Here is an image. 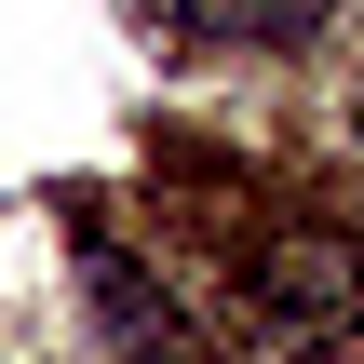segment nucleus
<instances>
[{
	"instance_id": "obj_3",
	"label": "nucleus",
	"mask_w": 364,
	"mask_h": 364,
	"mask_svg": "<svg viewBox=\"0 0 364 364\" xmlns=\"http://www.w3.org/2000/svg\"><path fill=\"white\" fill-rule=\"evenodd\" d=\"M81 284H95V311H108V351L122 364H162V297H149L108 243H81Z\"/></svg>"
},
{
	"instance_id": "obj_1",
	"label": "nucleus",
	"mask_w": 364,
	"mask_h": 364,
	"mask_svg": "<svg viewBox=\"0 0 364 364\" xmlns=\"http://www.w3.org/2000/svg\"><path fill=\"white\" fill-rule=\"evenodd\" d=\"M257 311H270V338H338V324H364V243L284 216L257 243Z\"/></svg>"
},
{
	"instance_id": "obj_2",
	"label": "nucleus",
	"mask_w": 364,
	"mask_h": 364,
	"mask_svg": "<svg viewBox=\"0 0 364 364\" xmlns=\"http://www.w3.org/2000/svg\"><path fill=\"white\" fill-rule=\"evenodd\" d=\"M324 14L338 0H176V27L243 41V54H297V41H324Z\"/></svg>"
}]
</instances>
